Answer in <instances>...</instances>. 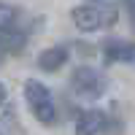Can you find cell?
<instances>
[{
  "label": "cell",
  "instance_id": "1",
  "mask_svg": "<svg viewBox=\"0 0 135 135\" xmlns=\"http://www.w3.org/2000/svg\"><path fill=\"white\" fill-rule=\"evenodd\" d=\"M73 25L81 32L111 30L119 22V0H86L73 8Z\"/></svg>",
  "mask_w": 135,
  "mask_h": 135
},
{
  "label": "cell",
  "instance_id": "2",
  "mask_svg": "<svg viewBox=\"0 0 135 135\" xmlns=\"http://www.w3.org/2000/svg\"><path fill=\"white\" fill-rule=\"evenodd\" d=\"M25 100L41 124H54L57 122V105H54V97L49 92V86L38 81V78H27L25 81Z\"/></svg>",
  "mask_w": 135,
  "mask_h": 135
},
{
  "label": "cell",
  "instance_id": "3",
  "mask_svg": "<svg viewBox=\"0 0 135 135\" xmlns=\"http://www.w3.org/2000/svg\"><path fill=\"white\" fill-rule=\"evenodd\" d=\"M70 89L76 97H84V100H97L103 97V92L108 89V78L105 73H100L97 68H89L81 65L70 73Z\"/></svg>",
  "mask_w": 135,
  "mask_h": 135
},
{
  "label": "cell",
  "instance_id": "4",
  "mask_svg": "<svg viewBox=\"0 0 135 135\" xmlns=\"http://www.w3.org/2000/svg\"><path fill=\"white\" fill-rule=\"evenodd\" d=\"M114 130H122V124L105 114V111H97V108H89V111H81L76 119V132L81 135H97V132H114Z\"/></svg>",
  "mask_w": 135,
  "mask_h": 135
},
{
  "label": "cell",
  "instance_id": "5",
  "mask_svg": "<svg viewBox=\"0 0 135 135\" xmlns=\"http://www.w3.org/2000/svg\"><path fill=\"white\" fill-rule=\"evenodd\" d=\"M103 54L111 62H135V43L122 41V38H111L103 43Z\"/></svg>",
  "mask_w": 135,
  "mask_h": 135
},
{
  "label": "cell",
  "instance_id": "6",
  "mask_svg": "<svg viewBox=\"0 0 135 135\" xmlns=\"http://www.w3.org/2000/svg\"><path fill=\"white\" fill-rule=\"evenodd\" d=\"M68 57H70V51L65 46H49V49H43L38 54V68L46 70V73H54V70H60L68 62Z\"/></svg>",
  "mask_w": 135,
  "mask_h": 135
},
{
  "label": "cell",
  "instance_id": "7",
  "mask_svg": "<svg viewBox=\"0 0 135 135\" xmlns=\"http://www.w3.org/2000/svg\"><path fill=\"white\" fill-rule=\"evenodd\" d=\"M124 8H127L130 22H132V30H135V0H124Z\"/></svg>",
  "mask_w": 135,
  "mask_h": 135
},
{
  "label": "cell",
  "instance_id": "8",
  "mask_svg": "<svg viewBox=\"0 0 135 135\" xmlns=\"http://www.w3.org/2000/svg\"><path fill=\"white\" fill-rule=\"evenodd\" d=\"M3 103H6V86L0 84V105H3Z\"/></svg>",
  "mask_w": 135,
  "mask_h": 135
}]
</instances>
